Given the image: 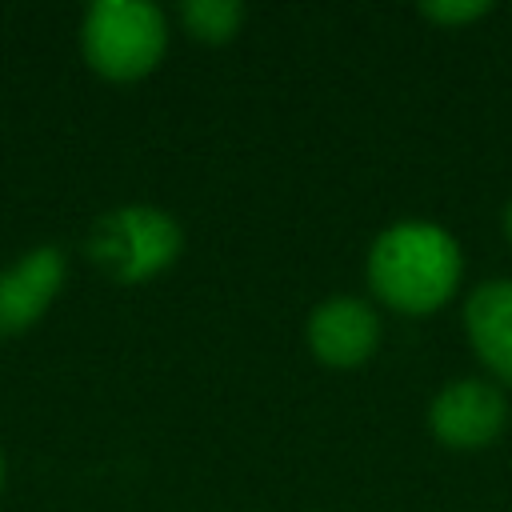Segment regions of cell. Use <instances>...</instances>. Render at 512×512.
Masks as SVG:
<instances>
[{"label": "cell", "instance_id": "cell-11", "mask_svg": "<svg viewBox=\"0 0 512 512\" xmlns=\"http://www.w3.org/2000/svg\"><path fill=\"white\" fill-rule=\"evenodd\" d=\"M0 488H4V452H0Z\"/></svg>", "mask_w": 512, "mask_h": 512}, {"label": "cell", "instance_id": "cell-10", "mask_svg": "<svg viewBox=\"0 0 512 512\" xmlns=\"http://www.w3.org/2000/svg\"><path fill=\"white\" fill-rule=\"evenodd\" d=\"M500 232H504V240L512 244V200H508L504 212H500Z\"/></svg>", "mask_w": 512, "mask_h": 512}, {"label": "cell", "instance_id": "cell-3", "mask_svg": "<svg viewBox=\"0 0 512 512\" xmlns=\"http://www.w3.org/2000/svg\"><path fill=\"white\" fill-rule=\"evenodd\" d=\"M84 252L108 280L148 284L180 260L184 224L160 204H120L92 220Z\"/></svg>", "mask_w": 512, "mask_h": 512}, {"label": "cell", "instance_id": "cell-2", "mask_svg": "<svg viewBox=\"0 0 512 512\" xmlns=\"http://www.w3.org/2000/svg\"><path fill=\"white\" fill-rule=\"evenodd\" d=\"M168 40V12L152 0H92L80 16L84 64L112 84L152 76L168 56Z\"/></svg>", "mask_w": 512, "mask_h": 512}, {"label": "cell", "instance_id": "cell-9", "mask_svg": "<svg viewBox=\"0 0 512 512\" xmlns=\"http://www.w3.org/2000/svg\"><path fill=\"white\" fill-rule=\"evenodd\" d=\"M416 12L424 20H432L436 28L456 32V28H468V24L484 20V16H492V4L488 0H432V4H420Z\"/></svg>", "mask_w": 512, "mask_h": 512}, {"label": "cell", "instance_id": "cell-1", "mask_svg": "<svg viewBox=\"0 0 512 512\" xmlns=\"http://www.w3.org/2000/svg\"><path fill=\"white\" fill-rule=\"evenodd\" d=\"M464 248L456 232L428 216H400L384 224L364 252L368 300L396 316H436L464 288Z\"/></svg>", "mask_w": 512, "mask_h": 512}, {"label": "cell", "instance_id": "cell-5", "mask_svg": "<svg viewBox=\"0 0 512 512\" xmlns=\"http://www.w3.org/2000/svg\"><path fill=\"white\" fill-rule=\"evenodd\" d=\"M384 344V316L368 296L332 292L304 316V348L332 372L364 368Z\"/></svg>", "mask_w": 512, "mask_h": 512}, {"label": "cell", "instance_id": "cell-6", "mask_svg": "<svg viewBox=\"0 0 512 512\" xmlns=\"http://www.w3.org/2000/svg\"><path fill=\"white\" fill-rule=\"evenodd\" d=\"M460 328L480 372L512 388V276H488L468 288Z\"/></svg>", "mask_w": 512, "mask_h": 512}, {"label": "cell", "instance_id": "cell-7", "mask_svg": "<svg viewBox=\"0 0 512 512\" xmlns=\"http://www.w3.org/2000/svg\"><path fill=\"white\" fill-rule=\"evenodd\" d=\"M68 280V256L60 244H36L0 272V336L32 328Z\"/></svg>", "mask_w": 512, "mask_h": 512}, {"label": "cell", "instance_id": "cell-4", "mask_svg": "<svg viewBox=\"0 0 512 512\" xmlns=\"http://www.w3.org/2000/svg\"><path fill=\"white\" fill-rule=\"evenodd\" d=\"M512 420L508 388L488 380L484 372L444 380L424 412L428 436L448 452H484L492 448Z\"/></svg>", "mask_w": 512, "mask_h": 512}, {"label": "cell", "instance_id": "cell-8", "mask_svg": "<svg viewBox=\"0 0 512 512\" xmlns=\"http://www.w3.org/2000/svg\"><path fill=\"white\" fill-rule=\"evenodd\" d=\"M176 20L192 40L220 48V44H232L244 32L248 8L240 0H184L176 8Z\"/></svg>", "mask_w": 512, "mask_h": 512}]
</instances>
